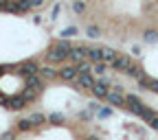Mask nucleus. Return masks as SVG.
I'll return each mask as SVG.
<instances>
[{
	"label": "nucleus",
	"mask_w": 158,
	"mask_h": 140,
	"mask_svg": "<svg viewBox=\"0 0 158 140\" xmlns=\"http://www.w3.org/2000/svg\"><path fill=\"white\" fill-rule=\"evenodd\" d=\"M130 66H134V64H132V59H130L127 55H116L114 64H112V68H114V70H121V72H125Z\"/></svg>",
	"instance_id": "2"
},
{
	"label": "nucleus",
	"mask_w": 158,
	"mask_h": 140,
	"mask_svg": "<svg viewBox=\"0 0 158 140\" xmlns=\"http://www.w3.org/2000/svg\"><path fill=\"white\" fill-rule=\"evenodd\" d=\"M75 33H77V29H75V26H68V29H64L62 35H64V37H70V35H75Z\"/></svg>",
	"instance_id": "12"
},
{
	"label": "nucleus",
	"mask_w": 158,
	"mask_h": 140,
	"mask_svg": "<svg viewBox=\"0 0 158 140\" xmlns=\"http://www.w3.org/2000/svg\"><path fill=\"white\" fill-rule=\"evenodd\" d=\"M73 11H75L77 15H81V13L86 11V2H84V0H75V2H73Z\"/></svg>",
	"instance_id": "8"
},
{
	"label": "nucleus",
	"mask_w": 158,
	"mask_h": 140,
	"mask_svg": "<svg viewBox=\"0 0 158 140\" xmlns=\"http://www.w3.org/2000/svg\"><path fill=\"white\" fill-rule=\"evenodd\" d=\"M147 123H149V125H152L154 129H158V116H154V118H149V121H147Z\"/></svg>",
	"instance_id": "13"
},
{
	"label": "nucleus",
	"mask_w": 158,
	"mask_h": 140,
	"mask_svg": "<svg viewBox=\"0 0 158 140\" xmlns=\"http://www.w3.org/2000/svg\"><path fill=\"white\" fill-rule=\"evenodd\" d=\"M86 33H88V37H101V31H99L97 24H90V26L86 29Z\"/></svg>",
	"instance_id": "10"
},
{
	"label": "nucleus",
	"mask_w": 158,
	"mask_h": 140,
	"mask_svg": "<svg viewBox=\"0 0 158 140\" xmlns=\"http://www.w3.org/2000/svg\"><path fill=\"white\" fill-rule=\"evenodd\" d=\"M92 92H94L97 98H106V96H108V81H106V79H101V81H94Z\"/></svg>",
	"instance_id": "4"
},
{
	"label": "nucleus",
	"mask_w": 158,
	"mask_h": 140,
	"mask_svg": "<svg viewBox=\"0 0 158 140\" xmlns=\"http://www.w3.org/2000/svg\"><path fill=\"white\" fill-rule=\"evenodd\" d=\"M57 74L62 77L64 81H77V77H79V70H77V66H64V68L59 70Z\"/></svg>",
	"instance_id": "1"
},
{
	"label": "nucleus",
	"mask_w": 158,
	"mask_h": 140,
	"mask_svg": "<svg viewBox=\"0 0 158 140\" xmlns=\"http://www.w3.org/2000/svg\"><path fill=\"white\" fill-rule=\"evenodd\" d=\"M55 74H57V72H55L53 68H48V66H46V68H40V77H42V79H55Z\"/></svg>",
	"instance_id": "9"
},
{
	"label": "nucleus",
	"mask_w": 158,
	"mask_h": 140,
	"mask_svg": "<svg viewBox=\"0 0 158 140\" xmlns=\"http://www.w3.org/2000/svg\"><path fill=\"white\" fill-rule=\"evenodd\" d=\"M114 59H116V50H112V48H103L101 50V62L103 64H114Z\"/></svg>",
	"instance_id": "7"
},
{
	"label": "nucleus",
	"mask_w": 158,
	"mask_h": 140,
	"mask_svg": "<svg viewBox=\"0 0 158 140\" xmlns=\"http://www.w3.org/2000/svg\"><path fill=\"white\" fill-rule=\"evenodd\" d=\"M156 39H158L156 31H145V42H156Z\"/></svg>",
	"instance_id": "11"
},
{
	"label": "nucleus",
	"mask_w": 158,
	"mask_h": 140,
	"mask_svg": "<svg viewBox=\"0 0 158 140\" xmlns=\"http://www.w3.org/2000/svg\"><path fill=\"white\" fill-rule=\"evenodd\" d=\"M68 57V53H64V50H59L57 46H53L48 53H46V59L51 64H59V62H64V59Z\"/></svg>",
	"instance_id": "3"
},
{
	"label": "nucleus",
	"mask_w": 158,
	"mask_h": 140,
	"mask_svg": "<svg viewBox=\"0 0 158 140\" xmlns=\"http://www.w3.org/2000/svg\"><path fill=\"white\" fill-rule=\"evenodd\" d=\"M77 83L81 86V88H92V86H94V79H92V74H90V72H79Z\"/></svg>",
	"instance_id": "6"
},
{
	"label": "nucleus",
	"mask_w": 158,
	"mask_h": 140,
	"mask_svg": "<svg viewBox=\"0 0 158 140\" xmlns=\"http://www.w3.org/2000/svg\"><path fill=\"white\" fill-rule=\"evenodd\" d=\"M99 116H101V118H106V116H110V110H101V112H99Z\"/></svg>",
	"instance_id": "14"
},
{
	"label": "nucleus",
	"mask_w": 158,
	"mask_h": 140,
	"mask_svg": "<svg viewBox=\"0 0 158 140\" xmlns=\"http://www.w3.org/2000/svg\"><path fill=\"white\" fill-rule=\"evenodd\" d=\"M106 101H108L110 105H116V107H125V96H123L121 92H108Z\"/></svg>",
	"instance_id": "5"
}]
</instances>
